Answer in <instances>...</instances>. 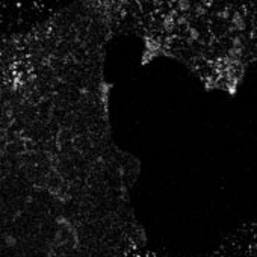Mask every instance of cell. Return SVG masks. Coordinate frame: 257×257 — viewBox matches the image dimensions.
Returning <instances> with one entry per match:
<instances>
[{
  "label": "cell",
  "instance_id": "cell-1",
  "mask_svg": "<svg viewBox=\"0 0 257 257\" xmlns=\"http://www.w3.org/2000/svg\"><path fill=\"white\" fill-rule=\"evenodd\" d=\"M191 8V2L189 0H177V9L179 11H188Z\"/></svg>",
  "mask_w": 257,
  "mask_h": 257
}]
</instances>
